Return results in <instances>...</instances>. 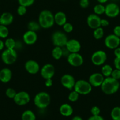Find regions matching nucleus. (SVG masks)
<instances>
[{
	"label": "nucleus",
	"mask_w": 120,
	"mask_h": 120,
	"mask_svg": "<svg viewBox=\"0 0 120 120\" xmlns=\"http://www.w3.org/2000/svg\"><path fill=\"white\" fill-rule=\"evenodd\" d=\"M14 20V16L10 12H4L0 16V24L5 26L12 24Z\"/></svg>",
	"instance_id": "aec40b11"
},
{
	"label": "nucleus",
	"mask_w": 120,
	"mask_h": 120,
	"mask_svg": "<svg viewBox=\"0 0 120 120\" xmlns=\"http://www.w3.org/2000/svg\"><path fill=\"white\" fill-rule=\"evenodd\" d=\"M63 30L67 33H70L73 31V26L70 22H66L63 25Z\"/></svg>",
	"instance_id": "f704fd0d"
},
{
	"label": "nucleus",
	"mask_w": 120,
	"mask_h": 120,
	"mask_svg": "<svg viewBox=\"0 0 120 120\" xmlns=\"http://www.w3.org/2000/svg\"><path fill=\"white\" fill-rule=\"evenodd\" d=\"M90 4V2L89 0H80L79 1V5H80L81 7L82 8H86L89 6Z\"/></svg>",
	"instance_id": "58836bf2"
},
{
	"label": "nucleus",
	"mask_w": 120,
	"mask_h": 120,
	"mask_svg": "<svg viewBox=\"0 0 120 120\" xmlns=\"http://www.w3.org/2000/svg\"><path fill=\"white\" fill-rule=\"evenodd\" d=\"M114 65H115V68L120 70V57L115 58L114 61Z\"/></svg>",
	"instance_id": "ea45409f"
},
{
	"label": "nucleus",
	"mask_w": 120,
	"mask_h": 120,
	"mask_svg": "<svg viewBox=\"0 0 120 120\" xmlns=\"http://www.w3.org/2000/svg\"><path fill=\"white\" fill-rule=\"evenodd\" d=\"M72 120H83V119L79 116H75L72 119Z\"/></svg>",
	"instance_id": "de8ad7c7"
},
{
	"label": "nucleus",
	"mask_w": 120,
	"mask_h": 120,
	"mask_svg": "<svg viewBox=\"0 0 120 120\" xmlns=\"http://www.w3.org/2000/svg\"><path fill=\"white\" fill-rule=\"evenodd\" d=\"M120 12L118 5L115 3H109L105 7V14L106 15L110 18L117 17Z\"/></svg>",
	"instance_id": "f8f14e48"
},
{
	"label": "nucleus",
	"mask_w": 120,
	"mask_h": 120,
	"mask_svg": "<svg viewBox=\"0 0 120 120\" xmlns=\"http://www.w3.org/2000/svg\"><path fill=\"white\" fill-rule=\"evenodd\" d=\"M68 63L74 67L81 66L84 63V58L79 53H70L67 56Z\"/></svg>",
	"instance_id": "6e6552de"
},
{
	"label": "nucleus",
	"mask_w": 120,
	"mask_h": 120,
	"mask_svg": "<svg viewBox=\"0 0 120 120\" xmlns=\"http://www.w3.org/2000/svg\"><path fill=\"white\" fill-rule=\"evenodd\" d=\"M22 120H36V116L31 110L25 111L21 116Z\"/></svg>",
	"instance_id": "5701e85b"
},
{
	"label": "nucleus",
	"mask_w": 120,
	"mask_h": 120,
	"mask_svg": "<svg viewBox=\"0 0 120 120\" xmlns=\"http://www.w3.org/2000/svg\"><path fill=\"white\" fill-rule=\"evenodd\" d=\"M111 116L113 120H120V107H115L111 112Z\"/></svg>",
	"instance_id": "bb28decb"
},
{
	"label": "nucleus",
	"mask_w": 120,
	"mask_h": 120,
	"mask_svg": "<svg viewBox=\"0 0 120 120\" xmlns=\"http://www.w3.org/2000/svg\"><path fill=\"white\" fill-rule=\"evenodd\" d=\"M41 28V26H40L39 22L34 21H30V22L28 23V30L32 31H38V30H40V29Z\"/></svg>",
	"instance_id": "a878e982"
},
{
	"label": "nucleus",
	"mask_w": 120,
	"mask_h": 120,
	"mask_svg": "<svg viewBox=\"0 0 120 120\" xmlns=\"http://www.w3.org/2000/svg\"><path fill=\"white\" fill-rule=\"evenodd\" d=\"M65 47L70 53L78 52L81 48L80 42L78 40H75V39H71L70 40H68Z\"/></svg>",
	"instance_id": "a211bd4d"
},
{
	"label": "nucleus",
	"mask_w": 120,
	"mask_h": 120,
	"mask_svg": "<svg viewBox=\"0 0 120 120\" xmlns=\"http://www.w3.org/2000/svg\"><path fill=\"white\" fill-rule=\"evenodd\" d=\"M38 22L42 28L47 29L51 28L55 23L54 15L49 10H43L39 15Z\"/></svg>",
	"instance_id": "f03ea898"
},
{
	"label": "nucleus",
	"mask_w": 120,
	"mask_h": 120,
	"mask_svg": "<svg viewBox=\"0 0 120 120\" xmlns=\"http://www.w3.org/2000/svg\"><path fill=\"white\" fill-rule=\"evenodd\" d=\"M17 53L15 49H6L1 54V59L3 63L7 65H11L16 61Z\"/></svg>",
	"instance_id": "39448f33"
},
{
	"label": "nucleus",
	"mask_w": 120,
	"mask_h": 120,
	"mask_svg": "<svg viewBox=\"0 0 120 120\" xmlns=\"http://www.w3.org/2000/svg\"><path fill=\"white\" fill-rule=\"evenodd\" d=\"M18 1L19 5H22V6L28 7L33 5L35 0H18Z\"/></svg>",
	"instance_id": "72a5a7b5"
},
{
	"label": "nucleus",
	"mask_w": 120,
	"mask_h": 120,
	"mask_svg": "<svg viewBox=\"0 0 120 120\" xmlns=\"http://www.w3.org/2000/svg\"><path fill=\"white\" fill-rule=\"evenodd\" d=\"M93 36L96 40H100L104 36V30L102 27H99L95 29L93 32Z\"/></svg>",
	"instance_id": "cd10ccee"
},
{
	"label": "nucleus",
	"mask_w": 120,
	"mask_h": 120,
	"mask_svg": "<svg viewBox=\"0 0 120 120\" xmlns=\"http://www.w3.org/2000/svg\"><path fill=\"white\" fill-rule=\"evenodd\" d=\"M14 101L18 105H25L30 101V95L27 92L20 91L17 93V94L14 98Z\"/></svg>",
	"instance_id": "1a4fd4ad"
},
{
	"label": "nucleus",
	"mask_w": 120,
	"mask_h": 120,
	"mask_svg": "<svg viewBox=\"0 0 120 120\" xmlns=\"http://www.w3.org/2000/svg\"><path fill=\"white\" fill-rule=\"evenodd\" d=\"M104 79V77L102 74L95 72V73L92 74L90 76L88 82L92 86L98 87V86H101Z\"/></svg>",
	"instance_id": "ddd939ff"
},
{
	"label": "nucleus",
	"mask_w": 120,
	"mask_h": 120,
	"mask_svg": "<svg viewBox=\"0 0 120 120\" xmlns=\"http://www.w3.org/2000/svg\"><path fill=\"white\" fill-rule=\"evenodd\" d=\"M75 82L74 77L70 74H64L61 78V83L62 85L68 90H72L74 88Z\"/></svg>",
	"instance_id": "2eb2a0df"
},
{
	"label": "nucleus",
	"mask_w": 120,
	"mask_h": 120,
	"mask_svg": "<svg viewBox=\"0 0 120 120\" xmlns=\"http://www.w3.org/2000/svg\"><path fill=\"white\" fill-rule=\"evenodd\" d=\"M38 35L36 32L27 31L23 35V41L26 44L33 45L37 41Z\"/></svg>",
	"instance_id": "f3484780"
},
{
	"label": "nucleus",
	"mask_w": 120,
	"mask_h": 120,
	"mask_svg": "<svg viewBox=\"0 0 120 120\" xmlns=\"http://www.w3.org/2000/svg\"><path fill=\"white\" fill-rule=\"evenodd\" d=\"M114 55H115V57L120 58V47H117L116 48H115V50H114Z\"/></svg>",
	"instance_id": "a18cd8bd"
},
{
	"label": "nucleus",
	"mask_w": 120,
	"mask_h": 120,
	"mask_svg": "<svg viewBox=\"0 0 120 120\" xmlns=\"http://www.w3.org/2000/svg\"><path fill=\"white\" fill-rule=\"evenodd\" d=\"M12 71L8 68H4L0 71V81L2 82H8L12 78Z\"/></svg>",
	"instance_id": "6ab92c4d"
},
{
	"label": "nucleus",
	"mask_w": 120,
	"mask_h": 120,
	"mask_svg": "<svg viewBox=\"0 0 120 120\" xmlns=\"http://www.w3.org/2000/svg\"><path fill=\"white\" fill-rule=\"evenodd\" d=\"M55 70L54 65L51 64H45L41 70V75L44 79H52L55 74Z\"/></svg>",
	"instance_id": "9b49d317"
},
{
	"label": "nucleus",
	"mask_w": 120,
	"mask_h": 120,
	"mask_svg": "<svg viewBox=\"0 0 120 120\" xmlns=\"http://www.w3.org/2000/svg\"><path fill=\"white\" fill-rule=\"evenodd\" d=\"M9 35V30L7 26L0 24V38H6Z\"/></svg>",
	"instance_id": "c756f323"
},
{
	"label": "nucleus",
	"mask_w": 120,
	"mask_h": 120,
	"mask_svg": "<svg viewBox=\"0 0 120 120\" xmlns=\"http://www.w3.org/2000/svg\"><path fill=\"white\" fill-rule=\"evenodd\" d=\"M25 69L30 74H35L40 71L38 63L34 60H28L25 64Z\"/></svg>",
	"instance_id": "dca6fc26"
},
{
	"label": "nucleus",
	"mask_w": 120,
	"mask_h": 120,
	"mask_svg": "<svg viewBox=\"0 0 120 120\" xmlns=\"http://www.w3.org/2000/svg\"><path fill=\"white\" fill-rule=\"evenodd\" d=\"M101 90L107 95H112L118 91L120 88L118 80L109 77L105 78L101 86Z\"/></svg>",
	"instance_id": "f257e3e1"
},
{
	"label": "nucleus",
	"mask_w": 120,
	"mask_h": 120,
	"mask_svg": "<svg viewBox=\"0 0 120 120\" xmlns=\"http://www.w3.org/2000/svg\"><path fill=\"white\" fill-rule=\"evenodd\" d=\"M107 59V55L105 52L102 50H98L94 52L92 55L91 60L94 65L100 66L105 63Z\"/></svg>",
	"instance_id": "0eeeda50"
},
{
	"label": "nucleus",
	"mask_w": 120,
	"mask_h": 120,
	"mask_svg": "<svg viewBox=\"0 0 120 120\" xmlns=\"http://www.w3.org/2000/svg\"><path fill=\"white\" fill-rule=\"evenodd\" d=\"M79 94H78L77 92H76L75 90H74L73 91L71 92L70 94L68 95V100H70L71 102H75L79 98Z\"/></svg>",
	"instance_id": "2f4dec72"
},
{
	"label": "nucleus",
	"mask_w": 120,
	"mask_h": 120,
	"mask_svg": "<svg viewBox=\"0 0 120 120\" xmlns=\"http://www.w3.org/2000/svg\"><path fill=\"white\" fill-rule=\"evenodd\" d=\"M109 25V22L108 20L105 19H102L101 20V26L105 27Z\"/></svg>",
	"instance_id": "37998d69"
},
{
	"label": "nucleus",
	"mask_w": 120,
	"mask_h": 120,
	"mask_svg": "<svg viewBox=\"0 0 120 120\" xmlns=\"http://www.w3.org/2000/svg\"><path fill=\"white\" fill-rule=\"evenodd\" d=\"M50 102V95L46 92L42 91L38 93L34 98V104L40 109H44L47 108L49 105Z\"/></svg>",
	"instance_id": "7ed1b4c3"
},
{
	"label": "nucleus",
	"mask_w": 120,
	"mask_h": 120,
	"mask_svg": "<svg viewBox=\"0 0 120 120\" xmlns=\"http://www.w3.org/2000/svg\"><path fill=\"white\" fill-rule=\"evenodd\" d=\"M104 44L109 49H115L120 44V38L114 34H110L105 38Z\"/></svg>",
	"instance_id": "9d476101"
},
{
	"label": "nucleus",
	"mask_w": 120,
	"mask_h": 120,
	"mask_svg": "<svg viewBox=\"0 0 120 120\" xmlns=\"http://www.w3.org/2000/svg\"><path fill=\"white\" fill-rule=\"evenodd\" d=\"M5 44H4V42H3L2 40H0V51L3 50V48H4Z\"/></svg>",
	"instance_id": "49530a36"
},
{
	"label": "nucleus",
	"mask_w": 120,
	"mask_h": 120,
	"mask_svg": "<svg viewBox=\"0 0 120 120\" xmlns=\"http://www.w3.org/2000/svg\"><path fill=\"white\" fill-rule=\"evenodd\" d=\"M27 9L26 7L22 6V5H19L17 8V13L19 15L22 16L26 13Z\"/></svg>",
	"instance_id": "c9c22d12"
},
{
	"label": "nucleus",
	"mask_w": 120,
	"mask_h": 120,
	"mask_svg": "<svg viewBox=\"0 0 120 120\" xmlns=\"http://www.w3.org/2000/svg\"><path fill=\"white\" fill-rule=\"evenodd\" d=\"M5 94H6L7 97H8L9 98L14 99V98L15 97V96L17 94V92L13 88H8L7 89L6 91H5Z\"/></svg>",
	"instance_id": "473e14b6"
},
{
	"label": "nucleus",
	"mask_w": 120,
	"mask_h": 120,
	"mask_svg": "<svg viewBox=\"0 0 120 120\" xmlns=\"http://www.w3.org/2000/svg\"><path fill=\"white\" fill-rule=\"evenodd\" d=\"M94 12L95 14L101 15L105 13V7L102 4H97L94 7Z\"/></svg>",
	"instance_id": "7c9ffc66"
},
{
	"label": "nucleus",
	"mask_w": 120,
	"mask_h": 120,
	"mask_svg": "<svg viewBox=\"0 0 120 120\" xmlns=\"http://www.w3.org/2000/svg\"><path fill=\"white\" fill-rule=\"evenodd\" d=\"M112 71L113 69L112 67L109 64H106L102 67L101 74L103 75L104 77H105L107 78V77H110Z\"/></svg>",
	"instance_id": "393cba45"
},
{
	"label": "nucleus",
	"mask_w": 120,
	"mask_h": 120,
	"mask_svg": "<svg viewBox=\"0 0 120 120\" xmlns=\"http://www.w3.org/2000/svg\"><path fill=\"white\" fill-rule=\"evenodd\" d=\"M67 35L61 31L55 32L52 35V41L55 47H65L68 41Z\"/></svg>",
	"instance_id": "423d86ee"
},
{
	"label": "nucleus",
	"mask_w": 120,
	"mask_h": 120,
	"mask_svg": "<svg viewBox=\"0 0 120 120\" xmlns=\"http://www.w3.org/2000/svg\"><path fill=\"white\" fill-rule=\"evenodd\" d=\"M111 77H112L113 78L115 79H120V70L115 69V70H113L112 72Z\"/></svg>",
	"instance_id": "e433bc0d"
},
{
	"label": "nucleus",
	"mask_w": 120,
	"mask_h": 120,
	"mask_svg": "<svg viewBox=\"0 0 120 120\" xmlns=\"http://www.w3.org/2000/svg\"><path fill=\"white\" fill-rule=\"evenodd\" d=\"M60 112L64 116H70L73 113V108L68 104H63L60 107Z\"/></svg>",
	"instance_id": "4be33fe9"
},
{
	"label": "nucleus",
	"mask_w": 120,
	"mask_h": 120,
	"mask_svg": "<svg viewBox=\"0 0 120 120\" xmlns=\"http://www.w3.org/2000/svg\"><path fill=\"white\" fill-rule=\"evenodd\" d=\"M74 88L79 95H88L92 91L91 85L88 81L84 79H80L76 81Z\"/></svg>",
	"instance_id": "20e7f679"
},
{
	"label": "nucleus",
	"mask_w": 120,
	"mask_h": 120,
	"mask_svg": "<svg viewBox=\"0 0 120 120\" xmlns=\"http://www.w3.org/2000/svg\"><path fill=\"white\" fill-rule=\"evenodd\" d=\"M54 21L58 25L63 26L67 22V16L64 12L59 11L54 15Z\"/></svg>",
	"instance_id": "412c9836"
},
{
	"label": "nucleus",
	"mask_w": 120,
	"mask_h": 120,
	"mask_svg": "<svg viewBox=\"0 0 120 120\" xmlns=\"http://www.w3.org/2000/svg\"><path fill=\"white\" fill-rule=\"evenodd\" d=\"M100 112H101V110L97 106H94L91 109V113L92 115H99Z\"/></svg>",
	"instance_id": "4c0bfd02"
},
{
	"label": "nucleus",
	"mask_w": 120,
	"mask_h": 120,
	"mask_svg": "<svg viewBox=\"0 0 120 120\" xmlns=\"http://www.w3.org/2000/svg\"><path fill=\"white\" fill-rule=\"evenodd\" d=\"M53 82L52 79H45V85L47 87H50L52 85Z\"/></svg>",
	"instance_id": "c03bdc74"
},
{
	"label": "nucleus",
	"mask_w": 120,
	"mask_h": 120,
	"mask_svg": "<svg viewBox=\"0 0 120 120\" xmlns=\"http://www.w3.org/2000/svg\"><path fill=\"white\" fill-rule=\"evenodd\" d=\"M114 34L116 36L118 37H120V26H116L114 28Z\"/></svg>",
	"instance_id": "79ce46f5"
},
{
	"label": "nucleus",
	"mask_w": 120,
	"mask_h": 120,
	"mask_svg": "<svg viewBox=\"0 0 120 120\" xmlns=\"http://www.w3.org/2000/svg\"><path fill=\"white\" fill-rule=\"evenodd\" d=\"M4 44H5L7 49H15L16 41L12 38H9L7 39L5 42H4Z\"/></svg>",
	"instance_id": "c85d7f7f"
},
{
	"label": "nucleus",
	"mask_w": 120,
	"mask_h": 120,
	"mask_svg": "<svg viewBox=\"0 0 120 120\" xmlns=\"http://www.w3.org/2000/svg\"><path fill=\"white\" fill-rule=\"evenodd\" d=\"M101 19L98 15L92 14L87 17L86 22L89 27L95 30L97 28L101 27Z\"/></svg>",
	"instance_id": "4468645a"
},
{
	"label": "nucleus",
	"mask_w": 120,
	"mask_h": 120,
	"mask_svg": "<svg viewBox=\"0 0 120 120\" xmlns=\"http://www.w3.org/2000/svg\"><path fill=\"white\" fill-rule=\"evenodd\" d=\"M52 56L55 60H60L63 56L62 47H54V49L52 51Z\"/></svg>",
	"instance_id": "b1692460"
},
{
	"label": "nucleus",
	"mask_w": 120,
	"mask_h": 120,
	"mask_svg": "<svg viewBox=\"0 0 120 120\" xmlns=\"http://www.w3.org/2000/svg\"><path fill=\"white\" fill-rule=\"evenodd\" d=\"M88 120H104L103 117L99 115H92L91 116H90Z\"/></svg>",
	"instance_id": "a19ab883"
},
{
	"label": "nucleus",
	"mask_w": 120,
	"mask_h": 120,
	"mask_svg": "<svg viewBox=\"0 0 120 120\" xmlns=\"http://www.w3.org/2000/svg\"><path fill=\"white\" fill-rule=\"evenodd\" d=\"M98 2L99 3H100V4H104V3H105L106 2H107V1L108 0H97Z\"/></svg>",
	"instance_id": "09e8293b"
}]
</instances>
